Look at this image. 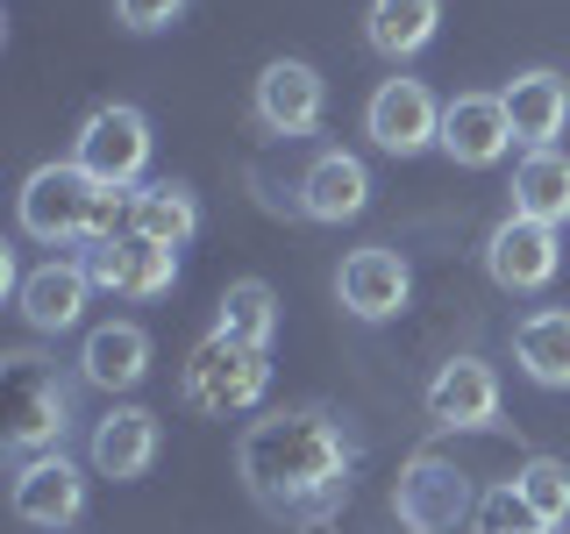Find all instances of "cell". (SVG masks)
Returning a JSON list of instances; mask_svg holds the SVG:
<instances>
[{"mask_svg": "<svg viewBox=\"0 0 570 534\" xmlns=\"http://www.w3.org/2000/svg\"><path fill=\"white\" fill-rule=\"evenodd\" d=\"M86 456H94L100 477H115V485H129L157 463V414L150 406H115L107 421H94V442H86Z\"/></svg>", "mask_w": 570, "mask_h": 534, "instance_id": "d6986e66", "label": "cell"}, {"mask_svg": "<svg viewBox=\"0 0 570 534\" xmlns=\"http://www.w3.org/2000/svg\"><path fill=\"white\" fill-rule=\"evenodd\" d=\"M513 364L528 370L542 392L570 385V307H542L513 328Z\"/></svg>", "mask_w": 570, "mask_h": 534, "instance_id": "7402d4cb", "label": "cell"}, {"mask_svg": "<svg viewBox=\"0 0 570 534\" xmlns=\"http://www.w3.org/2000/svg\"><path fill=\"white\" fill-rule=\"evenodd\" d=\"M86 299H94V278H86V257H50L14 285V307L36 335H65L86 320Z\"/></svg>", "mask_w": 570, "mask_h": 534, "instance_id": "5bb4252c", "label": "cell"}, {"mask_svg": "<svg viewBox=\"0 0 570 534\" xmlns=\"http://www.w3.org/2000/svg\"><path fill=\"white\" fill-rule=\"evenodd\" d=\"M450 165L463 171H485L513 150V121H507V100L499 93H456L442 100V142H435Z\"/></svg>", "mask_w": 570, "mask_h": 534, "instance_id": "8fae6325", "label": "cell"}, {"mask_svg": "<svg viewBox=\"0 0 570 534\" xmlns=\"http://www.w3.org/2000/svg\"><path fill=\"white\" fill-rule=\"evenodd\" d=\"M214 328L236 335V343L272 349V335H278V293H272L264 278H236V285L222 293V307H214Z\"/></svg>", "mask_w": 570, "mask_h": 534, "instance_id": "cb8c5ba5", "label": "cell"}, {"mask_svg": "<svg viewBox=\"0 0 570 534\" xmlns=\"http://www.w3.org/2000/svg\"><path fill=\"white\" fill-rule=\"evenodd\" d=\"M485 271L499 293H542L549 278L563 271V243L549 221H528V214H507L485 243Z\"/></svg>", "mask_w": 570, "mask_h": 534, "instance_id": "9c48e42d", "label": "cell"}, {"mask_svg": "<svg viewBox=\"0 0 570 534\" xmlns=\"http://www.w3.org/2000/svg\"><path fill=\"white\" fill-rule=\"evenodd\" d=\"M186 8H193V0H115V22L136 29V36H157V29H171Z\"/></svg>", "mask_w": 570, "mask_h": 534, "instance_id": "4316f807", "label": "cell"}, {"mask_svg": "<svg viewBox=\"0 0 570 534\" xmlns=\"http://www.w3.org/2000/svg\"><path fill=\"white\" fill-rule=\"evenodd\" d=\"M421 406H428V421L450 427V435H463V427H492L499 421V378H492V364H485V356H450V364L428 378Z\"/></svg>", "mask_w": 570, "mask_h": 534, "instance_id": "4fadbf2b", "label": "cell"}, {"mask_svg": "<svg viewBox=\"0 0 570 534\" xmlns=\"http://www.w3.org/2000/svg\"><path fill=\"white\" fill-rule=\"evenodd\" d=\"M129 236L157 243V249H186L193 236H200V200H193V186H178V178H150V186H136Z\"/></svg>", "mask_w": 570, "mask_h": 534, "instance_id": "44dd1931", "label": "cell"}, {"mask_svg": "<svg viewBox=\"0 0 570 534\" xmlns=\"http://www.w3.org/2000/svg\"><path fill=\"white\" fill-rule=\"evenodd\" d=\"M65 427H71V392H65V378L43 364V356L14 349L8 356V421H0L8 449L14 456H43V449H58V442H65Z\"/></svg>", "mask_w": 570, "mask_h": 534, "instance_id": "277c9868", "label": "cell"}, {"mask_svg": "<svg viewBox=\"0 0 570 534\" xmlns=\"http://www.w3.org/2000/svg\"><path fill=\"white\" fill-rule=\"evenodd\" d=\"M264 392H272V349H257V343H236V335L214 328L207 343L186 356V406L193 414L236 421Z\"/></svg>", "mask_w": 570, "mask_h": 534, "instance_id": "7a4b0ae2", "label": "cell"}, {"mask_svg": "<svg viewBox=\"0 0 570 534\" xmlns=\"http://www.w3.org/2000/svg\"><path fill=\"white\" fill-rule=\"evenodd\" d=\"M243 485L272 521L293 527H321L335 506L350 498V435L335 427L321 406H278V414L249 421L243 427Z\"/></svg>", "mask_w": 570, "mask_h": 534, "instance_id": "6da1fadb", "label": "cell"}, {"mask_svg": "<svg viewBox=\"0 0 570 534\" xmlns=\"http://www.w3.org/2000/svg\"><path fill=\"white\" fill-rule=\"evenodd\" d=\"M364 136L392 157H421L428 142H442V100L421 79H385L364 107Z\"/></svg>", "mask_w": 570, "mask_h": 534, "instance_id": "30bf717a", "label": "cell"}, {"mask_svg": "<svg viewBox=\"0 0 570 534\" xmlns=\"http://www.w3.org/2000/svg\"><path fill=\"white\" fill-rule=\"evenodd\" d=\"M435 29H442V0H371L364 8V43L392 65L421 58L435 43Z\"/></svg>", "mask_w": 570, "mask_h": 534, "instance_id": "ffe728a7", "label": "cell"}, {"mask_svg": "<svg viewBox=\"0 0 570 534\" xmlns=\"http://www.w3.org/2000/svg\"><path fill=\"white\" fill-rule=\"evenodd\" d=\"M71 165L86 178H100V186L136 192L142 171H150V115L129 107V100L94 107V115L79 121V136H71Z\"/></svg>", "mask_w": 570, "mask_h": 534, "instance_id": "5b68a950", "label": "cell"}, {"mask_svg": "<svg viewBox=\"0 0 570 534\" xmlns=\"http://www.w3.org/2000/svg\"><path fill=\"white\" fill-rule=\"evenodd\" d=\"M79 378L100 385V392H136L150 378V335H142L136 320H100V328H86Z\"/></svg>", "mask_w": 570, "mask_h": 534, "instance_id": "e0dca14e", "label": "cell"}, {"mask_svg": "<svg viewBox=\"0 0 570 534\" xmlns=\"http://www.w3.org/2000/svg\"><path fill=\"white\" fill-rule=\"evenodd\" d=\"M86 278H94V293H115V299H157V293H171V278H178V249L121 236V243L86 249Z\"/></svg>", "mask_w": 570, "mask_h": 534, "instance_id": "9a60e30c", "label": "cell"}, {"mask_svg": "<svg viewBox=\"0 0 570 534\" xmlns=\"http://www.w3.org/2000/svg\"><path fill=\"white\" fill-rule=\"evenodd\" d=\"M335 299H343V314H356V320H392L414 299V271H406V257L385 249V243L350 249L343 271H335Z\"/></svg>", "mask_w": 570, "mask_h": 534, "instance_id": "7c38bea8", "label": "cell"}, {"mask_svg": "<svg viewBox=\"0 0 570 534\" xmlns=\"http://www.w3.org/2000/svg\"><path fill=\"white\" fill-rule=\"evenodd\" d=\"M321 107H328V86L307 58H272L257 71V93H249V115H257L264 136H314Z\"/></svg>", "mask_w": 570, "mask_h": 534, "instance_id": "ba28073f", "label": "cell"}, {"mask_svg": "<svg viewBox=\"0 0 570 534\" xmlns=\"http://www.w3.org/2000/svg\"><path fill=\"white\" fill-rule=\"evenodd\" d=\"M471 534H557V527L521 498V485H492L471 513Z\"/></svg>", "mask_w": 570, "mask_h": 534, "instance_id": "484cf974", "label": "cell"}, {"mask_svg": "<svg viewBox=\"0 0 570 534\" xmlns=\"http://www.w3.org/2000/svg\"><path fill=\"white\" fill-rule=\"evenodd\" d=\"M94 200H100V178H86L79 165H71V157H58V165H36V171L22 178L14 221H22V236H29V243L71 249V243H86Z\"/></svg>", "mask_w": 570, "mask_h": 534, "instance_id": "3957f363", "label": "cell"}, {"mask_svg": "<svg viewBox=\"0 0 570 534\" xmlns=\"http://www.w3.org/2000/svg\"><path fill=\"white\" fill-rule=\"evenodd\" d=\"M8 498H14V521H29V527H43V534H65L86 513V471L65 449L22 456V463H14Z\"/></svg>", "mask_w": 570, "mask_h": 534, "instance_id": "52a82bcc", "label": "cell"}, {"mask_svg": "<svg viewBox=\"0 0 570 534\" xmlns=\"http://www.w3.org/2000/svg\"><path fill=\"white\" fill-rule=\"evenodd\" d=\"M513 214L563 228L570 221V157L563 150H521L513 165Z\"/></svg>", "mask_w": 570, "mask_h": 534, "instance_id": "603a6c76", "label": "cell"}, {"mask_svg": "<svg viewBox=\"0 0 570 534\" xmlns=\"http://www.w3.org/2000/svg\"><path fill=\"white\" fill-rule=\"evenodd\" d=\"M392 506H400L406 534H456V527H471L478 498H471V477H463L456 463L414 456L400 471V485H392Z\"/></svg>", "mask_w": 570, "mask_h": 534, "instance_id": "8992f818", "label": "cell"}, {"mask_svg": "<svg viewBox=\"0 0 570 534\" xmlns=\"http://www.w3.org/2000/svg\"><path fill=\"white\" fill-rule=\"evenodd\" d=\"M499 100H507V121H513L521 150H557V136L570 129V86L557 71H521Z\"/></svg>", "mask_w": 570, "mask_h": 534, "instance_id": "ac0fdd59", "label": "cell"}, {"mask_svg": "<svg viewBox=\"0 0 570 534\" xmlns=\"http://www.w3.org/2000/svg\"><path fill=\"white\" fill-rule=\"evenodd\" d=\"M364 207H371V171H364V157L321 150L314 165L299 171V214H307V221L343 228V221H356Z\"/></svg>", "mask_w": 570, "mask_h": 534, "instance_id": "2e32d148", "label": "cell"}, {"mask_svg": "<svg viewBox=\"0 0 570 534\" xmlns=\"http://www.w3.org/2000/svg\"><path fill=\"white\" fill-rule=\"evenodd\" d=\"M513 485H521V498H528L534 513H542L549 527H563V521H570V463H557V456H528Z\"/></svg>", "mask_w": 570, "mask_h": 534, "instance_id": "d4e9b609", "label": "cell"}]
</instances>
